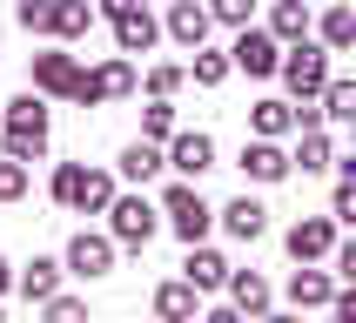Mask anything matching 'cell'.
Wrapping results in <instances>:
<instances>
[{"instance_id":"cell-30","label":"cell","mask_w":356,"mask_h":323,"mask_svg":"<svg viewBox=\"0 0 356 323\" xmlns=\"http://www.w3.org/2000/svg\"><path fill=\"white\" fill-rule=\"evenodd\" d=\"M229 68H236V61H229V54H209V47H195V61H188V74H195L202 88H222Z\"/></svg>"},{"instance_id":"cell-11","label":"cell","mask_w":356,"mask_h":323,"mask_svg":"<svg viewBox=\"0 0 356 323\" xmlns=\"http://www.w3.org/2000/svg\"><path fill=\"white\" fill-rule=\"evenodd\" d=\"M168 168H181V175L216 168V141L202 135V128H188V135H168Z\"/></svg>"},{"instance_id":"cell-6","label":"cell","mask_w":356,"mask_h":323,"mask_svg":"<svg viewBox=\"0 0 356 323\" xmlns=\"http://www.w3.org/2000/svg\"><path fill=\"white\" fill-rule=\"evenodd\" d=\"M115 249H121L115 236H95V229H81V236L67 242V256H60V262H67V276H88V283H95V276H108V269H115Z\"/></svg>"},{"instance_id":"cell-38","label":"cell","mask_w":356,"mask_h":323,"mask_svg":"<svg viewBox=\"0 0 356 323\" xmlns=\"http://www.w3.org/2000/svg\"><path fill=\"white\" fill-rule=\"evenodd\" d=\"M330 310H337L343 323H356V283H350V290H337V297H330Z\"/></svg>"},{"instance_id":"cell-39","label":"cell","mask_w":356,"mask_h":323,"mask_svg":"<svg viewBox=\"0 0 356 323\" xmlns=\"http://www.w3.org/2000/svg\"><path fill=\"white\" fill-rule=\"evenodd\" d=\"M101 14H108V20H128V14H141V0H101Z\"/></svg>"},{"instance_id":"cell-18","label":"cell","mask_w":356,"mask_h":323,"mask_svg":"<svg viewBox=\"0 0 356 323\" xmlns=\"http://www.w3.org/2000/svg\"><path fill=\"white\" fill-rule=\"evenodd\" d=\"M330 297H337V283L323 276V269H309V262L289 276V303H296V310H330Z\"/></svg>"},{"instance_id":"cell-25","label":"cell","mask_w":356,"mask_h":323,"mask_svg":"<svg viewBox=\"0 0 356 323\" xmlns=\"http://www.w3.org/2000/svg\"><path fill=\"white\" fill-rule=\"evenodd\" d=\"M141 135H148V141L175 135V95H148V108H141Z\"/></svg>"},{"instance_id":"cell-32","label":"cell","mask_w":356,"mask_h":323,"mask_svg":"<svg viewBox=\"0 0 356 323\" xmlns=\"http://www.w3.org/2000/svg\"><path fill=\"white\" fill-rule=\"evenodd\" d=\"M20 196H27V162L7 155L0 162V202H20Z\"/></svg>"},{"instance_id":"cell-23","label":"cell","mask_w":356,"mask_h":323,"mask_svg":"<svg viewBox=\"0 0 356 323\" xmlns=\"http://www.w3.org/2000/svg\"><path fill=\"white\" fill-rule=\"evenodd\" d=\"M302 168V175H323V168H330V162H337V141L323 135V128H302V141H296V155H289Z\"/></svg>"},{"instance_id":"cell-28","label":"cell","mask_w":356,"mask_h":323,"mask_svg":"<svg viewBox=\"0 0 356 323\" xmlns=\"http://www.w3.org/2000/svg\"><path fill=\"white\" fill-rule=\"evenodd\" d=\"M323 115L350 128V121H356V81H337V74H330V88H323Z\"/></svg>"},{"instance_id":"cell-4","label":"cell","mask_w":356,"mask_h":323,"mask_svg":"<svg viewBox=\"0 0 356 323\" xmlns=\"http://www.w3.org/2000/svg\"><path fill=\"white\" fill-rule=\"evenodd\" d=\"M161 216H168V229H175L181 242H202V236H209V222H216V209H209L188 182H175V189H161Z\"/></svg>"},{"instance_id":"cell-12","label":"cell","mask_w":356,"mask_h":323,"mask_svg":"<svg viewBox=\"0 0 356 323\" xmlns=\"http://www.w3.org/2000/svg\"><path fill=\"white\" fill-rule=\"evenodd\" d=\"M309 27H316V14H309V0H276V7H269V34H276L282 47H296V40H309Z\"/></svg>"},{"instance_id":"cell-31","label":"cell","mask_w":356,"mask_h":323,"mask_svg":"<svg viewBox=\"0 0 356 323\" xmlns=\"http://www.w3.org/2000/svg\"><path fill=\"white\" fill-rule=\"evenodd\" d=\"M14 20H20V34H54V0H20Z\"/></svg>"},{"instance_id":"cell-36","label":"cell","mask_w":356,"mask_h":323,"mask_svg":"<svg viewBox=\"0 0 356 323\" xmlns=\"http://www.w3.org/2000/svg\"><path fill=\"white\" fill-rule=\"evenodd\" d=\"M40 310H47V317H81V310H88V303H81V297H60V290H54V297L40 303Z\"/></svg>"},{"instance_id":"cell-7","label":"cell","mask_w":356,"mask_h":323,"mask_svg":"<svg viewBox=\"0 0 356 323\" xmlns=\"http://www.w3.org/2000/svg\"><path fill=\"white\" fill-rule=\"evenodd\" d=\"M289 256L296 262H323V256H337V216H302V222H289Z\"/></svg>"},{"instance_id":"cell-1","label":"cell","mask_w":356,"mask_h":323,"mask_svg":"<svg viewBox=\"0 0 356 323\" xmlns=\"http://www.w3.org/2000/svg\"><path fill=\"white\" fill-rule=\"evenodd\" d=\"M0 128H7V155L34 162L40 148H47V101H40V88H27V95H14L7 108H0Z\"/></svg>"},{"instance_id":"cell-40","label":"cell","mask_w":356,"mask_h":323,"mask_svg":"<svg viewBox=\"0 0 356 323\" xmlns=\"http://www.w3.org/2000/svg\"><path fill=\"white\" fill-rule=\"evenodd\" d=\"M7 283H14V269H7V256H0V290H7Z\"/></svg>"},{"instance_id":"cell-9","label":"cell","mask_w":356,"mask_h":323,"mask_svg":"<svg viewBox=\"0 0 356 323\" xmlns=\"http://www.w3.org/2000/svg\"><path fill=\"white\" fill-rule=\"evenodd\" d=\"M296 168V162L276 148V135H256V141H242V175H256V182H282Z\"/></svg>"},{"instance_id":"cell-35","label":"cell","mask_w":356,"mask_h":323,"mask_svg":"<svg viewBox=\"0 0 356 323\" xmlns=\"http://www.w3.org/2000/svg\"><path fill=\"white\" fill-rule=\"evenodd\" d=\"M249 7H256V0H209V14H216L222 27H249Z\"/></svg>"},{"instance_id":"cell-21","label":"cell","mask_w":356,"mask_h":323,"mask_svg":"<svg viewBox=\"0 0 356 323\" xmlns=\"http://www.w3.org/2000/svg\"><path fill=\"white\" fill-rule=\"evenodd\" d=\"M155 40H161V27L148 20V7H141V14H128V20H115V47H121V54H148Z\"/></svg>"},{"instance_id":"cell-17","label":"cell","mask_w":356,"mask_h":323,"mask_svg":"<svg viewBox=\"0 0 356 323\" xmlns=\"http://www.w3.org/2000/svg\"><path fill=\"white\" fill-rule=\"evenodd\" d=\"M195 310H202V290H195L188 276H175V283H161V290H155V317H168V323H188Z\"/></svg>"},{"instance_id":"cell-27","label":"cell","mask_w":356,"mask_h":323,"mask_svg":"<svg viewBox=\"0 0 356 323\" xmlns=\"http://www.w3.org/2000/svg\"><path fill=\"white\" fill-rule=\"evenodd\" d=\"M47 189H54V202H60V209H81V189H88V168H81V162H60Z\"/></svg>"},{"instance_id":"cell-19","label":"cell","mask_w":356,"mask_h":323,"mask_svg":"<svg viewBox=\"0 0 356 323\" xmlns=\"http://www.w3.org/2000/svg\"><path fill=\"white\" fill-rule=\"evenodd\" d=\"M95 74V95L101 101H121V95H135V61L115 54V61H101V68H88Z\"/></svg>"},{"instance_id":"cell-37","label":"cell","mask_w":356,"mask_h":323,"mask_svg":"<svg viewBox=\"0 0 356 323\" xmlns=\"http://www.w3.org/2000/svg\"><path fill=\"white\" fill-rule=\"evenodd\" d=\"M337 276H343V283H356V236H350V242H337Z\"/></svg>"},{"instance_id":"cell-24","label":"cell","mask_w":356,"mask_h":323,"mask_svg":"<svg viewBox=\"0 0 356 323\" xmlns=\"http://www.w3.org/2000/svg\"><path fill=\"white\" fill-rule=\"evenodd\" d=\"M316 34L330 54H343V47H356V7H330V14L316 20Z\"/></svg>"},{"instance_id":"cell-20","label":"cell","mask_w":356,"mask_h":323,"mask_svg":"<svg viewBox=\"0 0 356 323\" xmlns=\"http://www.w3.org/2000/svg\"><path fill=\"white\" fill-rule=\"evenodd\" d=\"M289 128H296V101H256V108H249V135H289Z\"/></svg>"},{"instance_id":"cell-5","label":"cell","mask_w":356,"mask_h":323,"mask_svg":"<svg viewBox=\"0 0 356 323\" xmlns=\"http://www.w3.org/2000/svg\"><path fill=\"white\" fill-rule=\"evenodd\" d=\"M229 61H236V68H242V74H276V68H282V40L276 34H269V27H242V34H236V47H229Z\"/></svg>"},{"instance_id":"cell-2","label":"cell","mask_w":356,"mask_h":323,"mask_svg":"<svg viewBox=\"0 0 356 323\" xmlns=\"http://www.w3.org/2000/svg\"><path fill=\"white\" fill-rule=\"evenodd\" d=\"M282 88L296 101H323V88H330V47H316V40H296L289 54H282Z\"/></svg>"},{"instance_id":"cell-15","label":"cell","mask_w":356,"mask_h":323,"mask_svg":"<svg viewBox=\"0 0 356 323\" xmlns=\"http://www.w3.org/2000/svg\"><path fill=\"white\" fill-rule=\"evenodd\" d=\"M181 276L195 283L202 297H209V290H229V262L216 256V249H202V242H188V262H181Z\"/></svg>"},{"instance_id":"cell-34","label":"cell","mask_w":356,"mask_h":323,"mask_svg":"<svg viewBox=\"0 0 356 323\" xmlns=\"http://www.w3.org/2000/svg\"><path fill=\"white\" fill-rule=\"evenodd\" d=\"M330 216L356 229V175H343V182H337V196H330Z\"/></svg>"},{"instance_id":"cell-14","label":"cell","mask_w":356,"mask_h":323,"mask_svg":"<svg viewBox=\"0 0 356 323\" xmlns=\"http://www.w3.org/2000/svg\"><path fill=\"white\" fill-rule=\"evenodd\" d=\"M161 162H168V155H161L155 141L141 135V141H128V148L115 155V175H121V182H155V175H161Z\"/></svg>"},{"instance_id":"cell-16","label":"cell","mask_w":356,"mask_h":323,"mask_svg":"<svg viewBox=\"0 0 356 323\" xmlns=\"http://www.w3.org/2000/svg\"><path fill=\"white\" fill-rule=\"evenodd\" d=\"M229 303H236L242 317H269L276 297H269V283H262L256 269H229Z\"/></svg>"},{"instance_id":"cell-33","label":"cell","mask_w":356,"mask_h":323,"mask_svg":"<svg viewBox=\"0 0 356 323\" xmlns=\"http://www.w3.org/2000/svg\"><path fill=\"white\" fill-rule=\"evenodd\" d=\"M181 81H188V68H175V61H155V68H148V95H175Z\"/></svg>"},{"instance_id":"cell-29","label":"cell","mask_w":356,"mask_h":323,"mask_svg":"<svg viewBox=\"0 0 356 323\" xmlns=\"http://www.w3.org/2000/svg\"><path fill=\"white\" fill-rule=\"evenodd\" d=\"M115 209V175L88 168V189H81V216H108Z\"/></svg>"},{"instance_id":"cell-8","label":"cell","mask_w":356,"mask_h":323,"mask_svg":"<svg viewBox=\"0 0 356 323\" xmlns=\"http://www.w3.org/2000/svg\"><path fill=\"white\" fill-rule=\"evenodd\" d=\"M74 81H81V61L67 54V47H47V54H34V88H40V95L74 101Z\"/></svg>"},{"instance_id":"cell-13","label":"cell","mask_w":356,"mask_h":323,"mask_svg":"<svg viewBox=\"0 0 356 323\" xmlns=\"http://www.w3.org/2000/svg\"><path fill=\"white\" fill-rule=\"evenodd\" d=\"M216 216H222V229H229L236 242H256L262 229H269V209H262L256 196H236L229 209H216Z\"/></svg>"},{"instance_id":"cell-22","label":"cell","mask_w":356,"mask_h":323,"mask_svg":"<svg viewBox=\"0 0 356 323\" xmlns=\"http://www.w3.org/2000/svg\"><path fill=\"white\" fill-rule=\"evenodd\" d=\"M60 269H67V262H47V256H34L27 269H20V297H27V303H47V297L60 290Z\"/></svg>"},{"instance_id":"cell-3","label":"cell","mask_w":356,"mask_h":323,"mask_svg":"<svg viewBox=\"0 0 356 323\" xmlns=\"http://www.w3.org/2000/svg\"><path fill=\"white\" fill-rule=\"evenodd\" d=\"M161 222H168V216H161L148 196H115V209H108V236H115L121 249H148Z\"/></svg>"},{"instance_id":"cell-26","label":"cell","mask_w":356,"mask_h":323,"mask_svg":"<svg viewBox=\"0 0 356 323\" xmlns=\"http://www.w3.org/2000/svg\"><path fill=\"white\" fill-rule=\"evenodd\" d=\"M88 27H95V7L88 0H54V34L60 40H81Z\"/></svg>"},{"instance_id":"cell-10","label":"cell","mask_w":356,"mask_h":323,"mask_svg":"<svg viewBox=\"0 0 356 323\" xmlns=\"http://www.w3.org/2000/svg\"><path fill=\"white\" fill-rule=\"evenodd\" d=\"M209 27H216L209 0H175V7H168V34H175L181 47H202V40H209Z\"/></svg>"}]
</instances>
